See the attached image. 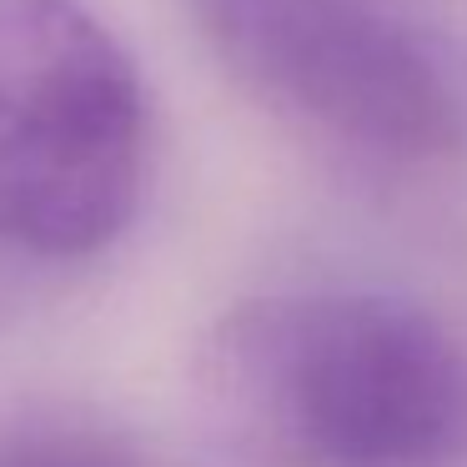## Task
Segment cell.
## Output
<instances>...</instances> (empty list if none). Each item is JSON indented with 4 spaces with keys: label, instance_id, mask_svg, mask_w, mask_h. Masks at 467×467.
I'll return each mask as SVG.
<instances>
[{
    "label": "cell",
    "instance_id": "cell-2",
    "mask_svg": "<svg viewBox=\"0 0 467 467\" xmlns=\"http://www.w3.org/2000/svg\"><path fill=\"white\" fill-rule=\"evenodd\" d=\"M151 106L131 51L81 0H0V246L71 262L131 226Z\"/></svg>",
    "mask_w": 467,
    "mask_h": 467
},
{
    "label": "cell",
    "instance_id": "cell-3",
    "mask_svg": "<svg viewBox=\"0 0 467 467\" xmlns=\"http://www.w3.org/2000/svg\"><path fill=\"white\" fill-rule=\"evenodd\" d=\"M196 21L266 111L337 151L392 171L462 151V81L392 0H196Z\"/></svg>",
    "mask_w": 467,
    "mask_h": 467
},
{
    "label": "cell",
    "instance_id": "cell-4",
    "mask_svg": "<svg viewBox=\"0 0 467 467\" xmlns=\"http://www.w3.org/2000/svg\"><path fill=\"white\" fill-rule=\"evenodd\" d=\"M0 467H166L126 432L91 422H41L0 432Z\"/></svg>",
    "mask_w": 467,
    "mask_h": 467
},
{
    "label": "cell",
    "instance_id": "cell-1",
    "mask_svg": "<svg viewBox=\"0 0 467 467\" xmlns=\"http://www.w3.org/2000/svg\"><path fill=\"white\" fill-rule=\"evenodd\" d=\"M202 392L276 467H467V342L397 292H276L206 332Z\"/></svg>",
    "mask_w": 467,
    "mask_h": 467
}]
</instances>
